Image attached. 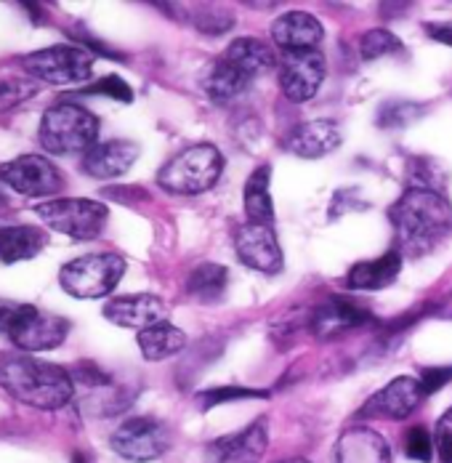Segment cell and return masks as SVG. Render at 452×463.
Here are the masks:
<instances>
[{"mask_svg":"<svg viewBox=\"0 0 452 463\" xmlns=\"http://www.w3.org/2000/svg\"><path fill=\"white\" fill-rule=\"evenodd\" d=\"M394 227V250L402 259H418L452 234L450 200L431 189H410L389 208Z\"/></svg>","mask_w":452,"mask_h":463,"instance_id":"6da1fadb","label":"cell"},{"mask_svg":"<svg viewBox=\"0 0 452 463\" xmlns=\"http://www.w3.org/2000/svg\"><path fill=\"white\" fill-rule=\"evenodd\" d=\"M0 386L16 402L35 411H61L75 397V378L61 365L14 354L0 363Z\"/></svg>","mask_w":452,"mask_h":463,"instance_id":"7a4b0ae2","label":"cell"},{"mask_svg":"<svg viewBox=\"0 0 452 463\" xmlns=\"http://www.w3.org/2000/svg\"><path fill=\"white\" fill-rule=\"evenodd\" d=\"M70 320L45 312L35 304L0 298V335H5L22 352H48L67 341Z\"/></svg>","mask_w":452,"mask_h":463,"instance_id":"3957f363","label":"cell"},{"mask_svg":"<svg viewBox=\"0 0 452 463\" xmlns=\"http://www.w3.org/2000/svg\"><path fill=\"white\" fill-rule=\"evenodd\" d=\"M99 118L72 99H61L43 112L38 139L51 155H86L99 144Z\"/></svg>","mask_w":452,"mask_h":463,"instance_id":"277c9868","label":"cell"},{"mask_svg":"<svg viewBox=\"0 0 452 463\" xmlns=\"http://www.w3.org/2000/svg\"><path fill=\"white\" fill-rule=\"evenodd\" d=\"M224 174V155L216 144H194L168 160L160 174L157 184L171 194H202Z\"/></svg>","mask_w":452,"mask_h":463,"instance_id":"5b68a950","label":"cell"},{"mask_svg":"<svg viewBox=\"0 0 452 463\" xmlns=\"http://www.w3.org/2000/svg\"><path fill=\"white\" fill-rule=\"evenodd\" d=\"M126 275V259L120 253H86L67 261L59 269V285L72 298H104Z\"/></svg>","mask_w":452,"mask_h":463,"instance_id":"8992f818","label":"cell"},{"mask_svg":"<svg viewBox=\"0 0 452 463\" xmlns=\"http://www.w3.org/2000/svg\"><path fill=\"white\" fill-rule=\"evenodd\" d=\"M33 211L51 230L72 240H96L109 222V208L90 197H53Z\"/></svg>","mask_w":452,"mask_h":463,"instance_id":"52a82bcc","label":"cell"},{"mask_svg":"<svg viewBox=\"0 0 452 463\" xmlns=\"http://www.w3.org/2000/svg\"><path fill=\"white\" fill-rule=\"evenodd\" d=\"M22 67L33 80H41L48 86L86 83L93 72V53L83 46L59 43L22 56Z\"/></svg>","mask_w":452,"mask_h":463,"instance_id":"ba28073f","label":"cell"},{"mask_svg":"<svg viewBox=\"0 0 452 463\" xmlns=\"http://www.w3.org/2000/svg\"><path fill=\"white\" fill-rule=\"evenodd\" d=\"M174 445L171 426L160 418L134 416L126 418L109 437V448L134 463H149L163 458Z\"/></svg>","mask_w":452,"mask_h":463,"instance_id":"9c48e42d","label":"cell"},{"mask_svg":"<svg viewBox=\"0 0 452 463\" xmlns=\"http://www.w3.org/2000/svg\"><path fill=\"white\" fill-rule=\"evenodd\" d=\"M0 182L24 197H51L64 189V174L43 155H19L0 163Z\"/></svg>","mask_w":452,"mask_h":463,"instance_id":"30bf717a","label":"cell"},{"mask_svg":"<svg viewBox=\"0 0 452 463\" xmlns=\"http://www.w3.org/2000/svg\"><path fill=\"white\" fill-rule=\"evenodd\" d=\"M327 72L325 56L316 51H287L279 53V89L293 104L315 99Z\"/></svg>","mask_w":452,"mask_h":463,"instance_id":"8fae6325","label":"cell"},{"mask_svg":"<svg viewBox=\"0 0 452 463\" xmlns=\"http://www.w3.org/2000/svg\"><path fill=\"white\" fill-rule=\"evenodd\" d=\"M234 250L237 259L264 275H277L282 272V248H279V237L274 232V224H242L234 232Z\"/></svg>","mask_w":452,"mask_h":463,"instance_id":"7c38bea8","label":"cell"},{"mask_svg":"<svg viewBox=\"0 0 452 463\" xmlns=\"http://www.w3.org/2000/svg\"><path fill=\"white\" fill-rule=\"evenodd\" d=\"M426 397L428 394H426L420 378L400 375L391 383H386L383 389H378L362 405L360 418H389V420H400V418H407L410 413H415Z\"/></svg>","mask_w":452,"mask_h":463,"instance_id":"4fadbf2b","label":"cell"},{"mask_svg":"<svg viewBox=\"0 0 452 463\" xmlns=\"http://www.w3.org/2000/svg\"><path fill=\"white\" fill-rule=\"evenodd\" d=\"M269 445V431L267 420H253L237 434H226L221 439L211 442L205 450L208 463H259L267 453Z\"/></svg>","mask_w":452,"mask_h":463,"instance_id":"5bb4252c","label":"cell"},{"mask_svg":"<svg viewBox=\"0 0 452 463\" xmlns=\"http://www.w3.org/2000/svg\"><path fill=\"white\" fill-rule=\"evenodd\" d=\"M104 317L118 327H131V330H146L152 325L165 323L168 307L160 296L152 293H134V296H118L107 301Z\"/></svg>","mask_w":452,"mask_h":463,"instance_id":"9a60e30c","label":"cell"},{"mask_svg":"<svg viewBox=\"0 0 452 463\" xmlns=\"http://www.w3.org/2000/svg\"><path fill=\"white\" fill-rule=\"evenodd\" d=\"M141 155V146L128 139H112L93 144L80 160L83 174L90 179H120L134 168V163Z\"/></svg>","mask_w":452,"mask_h":463,"instance_id":"2e32d148","label":"cell"},{"mask_svg":"<svg viewBox=\"0 0 452 463\" xmlns=\"http://www.w3.org/2000/svg\"><path fill=\"white\" fill-rule=\"evenodd\" d=\"M344 141V131L335 120H309L296 128H290L282 139L285 152L301 157V160H316L330 152H335Z\"/></svg>","mask_w":452,"mask_h":463,"instance_id":"e0dca14e","label":"cell"},{"mask_svg":"<svg viewBox=\"0 0 452 463\" xmlns=\"http://www.w3.org/2000/svg\"><path fill=\"white\" fill-rule=\"evenodd\" d=\"M271 41L282 53L287 51H316L325 41L322 22L309 11H287L271 24Z\"/></svg>","mask_w":452,"mask_h":463,"instance_id":"ac0fdd59","label":"cell"},{"mask_svg":"<svg viewBox=\"0 0 452 463\" xmlns=\"http://www.w3.org/2000/svg\"><path fill=\"white\" fill-rule=\"evenodd\" d=\"M367 323H372V315L364 307L349 301V298H341V296H330L312 312L309 325L319 338H333V335H341L352 327Z\"/></svg>","mask_w":452,"mask_h":463,"instance_id":"d6986e66","label":"cell"},{"mask_svg":"<svg viewBox=\"0 0 452 463\" xmlns=\"http://www.w3.org/2000/svg\"><path fill=\"white\" fill-rule=\"evenodd\" d=\"M335 463H391V450L375 429L349 426L335 442Z\"/></svg>","mask_w":452,"mask_h":463,"instance_id":"ffe728a7","label":"cell"},{"mask_svg":"<svg viewBox=\"0 0 452 463\" xmlns=\"http://www.w3.org/2000/svg\"><path fill=\"white\" fill-rule=\"evenodd\" d=\"M402 253H397L394 248L386 250L383 256L378 259H370V261H360L349 269L346 275V288L349 290H381V288H389L394 279L400 278L402 272Z\"/></svg>","mask_w":452,"mask_h":463,"instance_id":"44dd1931","label":"cell"},{"mask_svg":"<svg viewBox=\"0 0 452 463\" xmlns=\"http://www.w3.org/2000/svg\"><path fill=\"white\" fill-rule=\"evenodd\" d=\"M48 245V234L33 224L0 227V264H19L35 259Z\"/></svg>","mask_w":452,"mask_h":463,"instance_id":"7402d4cb","label":"cell"},{"mask_svg":"<svg viewBox=\"0 0 452 463\" xmlns=\"http://www.w3.org/2000/svg\"><path fill=\"white\" fill-rule=\"evenodd\" d=\"M221 56H226L234 67H240L250 80L279 67V56L274 53V48L259 38H237L224 48Z\"/></svg>","mask_w":452,"mask_h":463,"instance_id":"603a6c76","label":"cell"},{"mask_svg":"<svg viewBox=\"0 0 452 463\" xmlns=\"http://www.w3.org/2000/svg\"><path fill=\"white\" fill-rule=\"evenodd\" d=\"M250 83L253 80L240 67H234L226 56H219L216 61H211V67L202 75V89L213 101H231L248 91Z\"/></svg>","mask_w":452,"mask_h":463,"instance_id":"cb8c5ba5","label":"cell"},{"mask_svg":"<svg viewBox=\"0 0 452 463\" xmlns=\"http://www.w3.org/2000/svg\"><path fill=\"white\" fill-rule=\"evenodd\" d=\"M136 344H138L144 360H149V363H163V360L176 357L179 352H184V346H186V333H184L181 327H176L174 323L165 320V323L152 325V327L141 330V333L136 335Z\"/></svg>","mask_w":452,"mask_h":463,"instance_id":"d4e9b609","label":"cell"},{"mask_svg":"<svg viewBox=\"0 0 452 463\" xmlns=\"http://www.w3.org/2000/svg\"><path fill=\"white\" fill-rule=\"evenodd\" d=\"M271 168H256L245 182V216L253 224H274V203H271Z\"/></svg>","mask_w":452,"mask_h":463,"instance_id":"484cf974","label":"cell"},{"mask_svg":"<svg viewBox=\"0 0 452 463\" xmlns=\"http://www.w3.org/2000/svg\"><path fill=\"white\" fill-rule=\"evenodd\" d=\"M229 272L221 264H200L186 278V293L200 304H213L226 293Z\"/></svg>","mask_w":452,"mask_h":463,"instance_id":"4316f807","label":"cell"},{"mask_svg":"<svg viewBox=\"0 0 452 463\" xmlns=\"http://www.w3.org/2000/svg\"><path fill=\"white\" fill-rule=\"evenodd\" d=\"M405 174L410 179V189H431V192L445 194L447 174L437 160H431V157H410Z\"/></svg>","mask_w":452,"mask_h":463,"instance_id":"83f0119b","label":"cell"},{"mask_svg":"<svg viewBox=\"0 0 452 463\" xmlns=\"http://www.w3.org/2000/svg\"><path fill=\"white\" fill-rule=\"evenodd\" d=\"M402 51H405L402 41L394 33L381 30V27L378 30H367L360 38V53L364 61H375L381 56H391V53H402Z\"/></svg>","mask_w":452,"mask_h":463,"instance_id":"f1b7e54d","label":"cell"},{"mask_svg":"<svg viewBox=\"0 0 452 463\" xmlns=\"http://www.w3.org/2000/svg\"><path fill=\"white\" fill-rule=\"evenodd\" d=\"M35 93H38V80H33L30 75L27 78H22V75L3 78L0 80V112H8L19 104L30 101Z\"/></svg>","mask_w":452,"mask_h":463,"instance_id":"f546056e","label":"cell"},{"mask_svg":"<svg viewBox=\"0 0 452 463\" xmlns=\"http://www.w3.org/2000/svg\"><path fill=\"white\" fill-rule=\"evenodd\" d=\"M420 115H423V107L415 101H386L378 109V126L381 128H405Z\"/></svg>","mask_w":452,"mask_h":463,"instance_id":"4dcf8cb0","label":"cell"},{"mask_svg":"<svg viewBox=\"0 0 452 463\" xmlns=\"http://www.w3.org/2000/svg\"><path fill=\"white\" fill-rule=\"evenodd\" d=\"M72 96H107V99L131 104V101H134V89H131L120 75H104L101 80L83 86L80 91L72 93Z\"/></svg>","mask_w":452,"mask_h":463,"instance_id":"1f68e13d","label":"cell"},{"mask_svg":"<svg viewBox=\"0 0 452 463\" xmlns=\"http://www.w3.org/2000/svg\"><path fill=\"white\" fill-rule=\"evenodd\" d=\"M434 434L426 426H412L405 434V456L418 463H428L434 458Z\"/></svg>","mask_w":452,"mask_h":463,"instance_id":"d6a6232c","label":"cell"},{"mask_svg":"<svg viewBox=\"0 0 452 463\" xmlns=\"http://www.w3.org/2000/svg\"><path fill=\"white\" fill-rule=\"evenodd\" d=\"M259 397H269L267 392H256V389H242V386H224V389H211L200 394V405L202 411H211L213 405H224V402H240V400H259Z\"/></svg>","mask_w":452,"mask_h":463,"instance_id":"836d02e7","label":"cell"},{"mask_svg":"<svg viewBox=\"0 0 452 463\" xmlns=\"http://www.w3.org/2000/svg\"><path fill=\"white\" fill-rule=\"evenodd\" d=\"M192 24L205 35H224L234 27V19L224 8H205V11H194Z\"/></svg>","mask_w":452,"mask_h":463,"instance_id":"e575fe53","label":"cell"},{"mask_svg":"<svg viewBox=\"0 0 452 463\" xmlns=\"http://www.w3.org/2000/svg\"><path fill=\"white\" fill-rule=\"evenodd\" d=\"M72 378H75L78 383L89 386V389H112V375L104 371V368H99L93 360H80V363L75 365Z\"/></svg>","mask_w":452,"mask_h":463,"instance_id":"d590c367","label":"cell"},{"mask_svg":"<svg viewBox=\"0 0 452 463\" xmlns=\"http://www.w3.org/2000/svg\"><path fill=\"white\" fill-rule=\"evenodd\" d=\"M434 439H437V450H439L442 463H452V408L439 418Z\"/></svg>","mask_w":452,"mask_h":463,"instance_id":"8d00e7d4","label":"cell"},{"mask_svg":"<svg viewBox=\"0 0 452 463\" xmlns=\"http://www.w3.org/2000/svg\"><path fill=\"white\" fill-rule=\"evenodd\" d=\"M452 381V365H445V368H426V371L420 373V383H423V389H426V394H434V392H439L445 383H450Z\"/></svg>","mask_w":452,"mask_h":463,"instance_id":"74e56055","label":"cell"},{"mask_svg":"<svg viewBox=\"0 0 452 463\" xmlns=\"http://www.w3.org/2000/svg\"><path fill=\"white\" fill-rule=\"evenodd\" d=\"M426 33L428 38L445 43V46H452V27H442V24H426Z\"/></svg>","mask_w":452,"mask_h":463,"instance_id":"f35d334b","label":"cell"},{"mask_svg":"<svg viewBox=\"0 0 452 463\" xmlns=\"http://www.w3.org/2000/svg\"><path fill=\"white\" fill-rule=\"evenodd\" d=\"M279 463H309V461H304V458H287V461H279Z\"/></svg>","mask_w":452,"mask_h":463,"instance_id":"ab89813d","label":"cell"},{"mask_svg":"<svg viewBox=\"0 0 452 463\" xmlns=\"http://www.w3.org/2000/svg\"><path fill=\"white\" fill-rule=\"evenodd\" d=\"M5 205V194H3V189H0V208Z\"/></svg>","mask_w":452,"mask_h":463,"instance_id":"60d3db41","label":"cell"},{"mask_svg":"<svg viewBox=\"0 0 452 463\" xmlns=\"http://www.w3.org/2000/svg\"><path fill=\"white\" fill-rule=\"evenodd\" d=\"M447 309H450V317H452V298H450V304H447Z\"/></svg>","mask_w":452,"mask_h":463,"instance_id":"b9f144b4","label":"cell"}]
</instances>
